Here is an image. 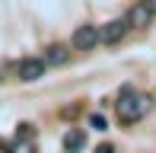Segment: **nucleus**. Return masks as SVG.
<instances>
[{
	"label": "nucleus",
	"mask_w": 156,
	"mask_h": 153,
	"mask_svg": "<svg viewBox=\"0 0 156 153\" xmlns=\"http://www.w3.org/2000/svg\"><path fill=\"white\" fill-rule=\"evenodd\" d=\"M131 29H134V26H131V19H127V16L105 23V26H102V45H115V41H121Z\"/></svg>",
	"instance_id": "nucleus-4"
},
{
	"label": "nucleus",
	"mask_w": 156,
	"mask_h": 153,
	"mask_svg": "<svg viewBox=\"0 0 156 153\" xmlns=\"http://www.w3.org/2000/svg\"><path fill=\"white\" fill-rule=\"evenodd\" d=\"M96 153H115V147H112V144H99Z\"/></svg>",
	"instance_id": "nucleus-10"
},
{
	"label": "nucleus",
	"mask_w": 156,
	"mask_h": 153,
	"mask_svg": "<svg viewBox=\"0 0 156 153\" xmlns=\"http://www.w3.org/2000/svg\"><path fill=\"white\" fill-rule=\"evenodd\" d=\"M127 19H131V26H134V29H144V26H150L153 19H156V10L147 3V0H140V3L134 6L131 13H127Z\"/></svg>",
	"instance_id": "nucleus-5"
},
{
	"label": "nucleus",
	"mask_w": 156,
	"mask_h": 153,
	"mask_svg": "<svg viewBox=\"0 0 156 153\" xmlns=\"http://www.w3.org/2000/svg\"><path fill=\"white\" fill-rule=\"evenodd\" d=\"M41 58L48 61V67H58V64H64V61L70 58V51H67V45H51V48H45Z\"/></svg>",
	"instance_id": "nucleus-6"
},
{
	"label": "nucleus",
	"mask_w": 156,
	"mask_h": 153,
	"mask_svg": "<svg viewBox=\"0 0 156 153\" xmlns=\"http://www.w3.org/2000/svg\"><path fill=\"white\" fill-rule=\"evenodd\" d=\"M45 70H48V61H45V58H23V61L16 64V76H19V80H26V83L45 76Z\"/></svg>",
	"instance_id": "nucleus-3"
},
{
	"label": "nucleus",
	"mask_w": 156,
	"mask_h": 153,
	"mask_svg": "<svg viewBox=\"0 0 156 153\" xmlns=\"http://www.w3.org/2000/svg\"><path fill=\"white\" fill-rule=\"evenodd\" d=\"M64 147H67L70 153H76V150H83L86 147V131H80V128H73L67 137H64Z\"/></svg>",
	"instance_id": "nucleus-7"
},
{
	"label": "nucleus",
	"mask_w": 156,
	"mask_h": 153,
	"mask_svg": "<svg viewBox=\"0 0 156 153\" xmlns=\"http://www.w3.org/2000/svg\"><path fill=\"white\" fill-rule=\"evenodd\" d=\"M102 41V26H76L73 35H70V48L76 51H89Z\"/></svg>",
	"instance_id": "nucleus-2"
},
{
	"label": "nucleus",
	"mask_w": 156,
	"mask_h": 153,
	"mask_svg": "<svg viewBox=\"0 0 156 153\" xmlns=\"http://www.w3.org/2000/svg\"><path fill=\"white\" fill-rule=\"evenodd\" d=\"M0 73H3V67H0ZM0 80H3V76H0Z\"/></svg>",
	"instance_id": "nucleus-11"
},
{
	"label": "nucleus",
	"mask_w": 156,
	"mask_h": 153,
	"mask_svg": "<svg viewBox=\"0 0 156 153\" xmlns=\"http://www.w3.org/2000/svg\"><path fill=\"white\" fill-rule=\"evenodd\" d=\"M89 128H96V131H105V115L93 112V115H89Z\"/></svg>",
	"instance_id": "nucleus-9"
},
{
	"label": "nucleus",
	"mask_w": 156,
	"mask_h": 153,
	"mask_svg": "<svg viewBox=\"0 0 156 153\" xmlns=\"http://www.w3.org/2000/svg\"><path fill=\"white\" fill-rule=\"evenodd\" d=\"M153 109V99L147 93H134V89H121V96H118V118H121L124 124H134L140 121L147 112Z\"/></svg>",
	"instance_id": "nucleus-1"
},
{
	"label": "nucleus",
	"mask_w": 156,
	"mask_h": 153,
	"mask_svg": "<svg viewBox=\"0 0 156 153\" xmlns=\"http://www.w3.org/2000/svg\"><path fill=\"white\" fill-rule=\"evenodd\" d=\"M13 153H35V144L26 141V137H16V144H13Z\"/></svg>",
	"instance_id": "nucleus-8"
}]
</instances>
